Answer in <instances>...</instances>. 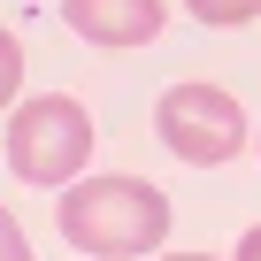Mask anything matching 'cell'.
<instances>
[{
  "label": "cell",
  "mask_w": 261,
  "mask_h": 261,
  "mask_svg": "<svg viewBox=\"0 0 261 261\" xmlns=\"http://www.w3.org/2000/svg\"><path fill=\"white\" fill-rule=\"evenodd\" d=\"M62 238L92 261H130L169 238V200L146 177H77L62 192Z\"/></svg>",
  "instance_id": "1"
},
{
  "label": "cell",
  "mask_w": 261,
  "mask_h": 261,
  "mask_svg": "<svg viewBox=\"0 0 261 261\" xmlns=\"http://www.w3.org/2000/svg\"><path fill=\"white\" fill-rule=\"evenodd\" d=\"M92 162V115L69 92H31L8 115V169L23 185H69Z\"/></svg>",
  "instance_id": "2"
},
{
  "label": "cell",
  "mask_w": 261,
  "mask_h": 261,
  "mask_svg": "<svg viewBox=\"0 0 261 261\" xmlns=\"http://www.w3.org/2000/svg\"><path fill=\"white\" fill-rule=\"evenodd\" d=\"M154 130H162V146L192 169H215L246 146V115L223 85H169L154 100Z\"/></svg>",
  "instance_id": "3"
},
{
  "label": "cell",
  "mask_w": 261,
  "mask_h": 261,
  "mask_svg": "<svg viewBox=\"0 0 261 261\" xmlns=\"http://www.w3.org/2000/svg\"><path fill=\"white\" fill-rule=\"evenodd\" d=\"M62 23L100 54H130L162 39V0H62Z\"/></svg>",
  "instance_id": "4"
},
{
  "label": "cell",
  "mask_w": 261,
  "mask_h": 261,
  "mask_svg": "<svg viewBox=\"0 0 261 261\" xmlns=\"http://www.w3.org/2000/svg\"><path fill=\"white\" fill-rule=\"evenodd\" d=\"M16 92H23V46L16 31H0V108H16Z\"/></svg>",
  "instance_id": "5"
},
{
  "label": "cell",
  "mask_w": 261,
  "mask_h": 261,
  "mask_svg": "<svg viewBox=\"0 0 261 261\" xmlns=\"http://www.w3.org/2000/svg\"><path fill=\"white\" fill-rule=\"evenodd\" d=\"M185 8H192L200 23H253L261 0H185Z\"/></svg>",
  "instance_id": "6"
},
{
  "label": "cell",
  "mask_w": 261,
  "mask_h": 261,
  "mask_svg": "<svg viewBox=\"0 0 261 261\" xmlns=\"http://www.w3.org/2000/svg\"><path fill=\"white\" fill-rule=\"evenodd\" d=\"M0 261H31V246H23V230H16L8 207H0Z\"/></svg>",
  "instance_id": "7"
},
{
  "label": "cell",
  "mask_w": 261,
  "mask_h": 261,
  "mask_svg": "<svg viewBox=\"0 0 261 261\" xmlns=\"http://www.w3.org/2000/svg\"><path fill=\"white\" fill-rule=\"evenodd\" d=\"M238 261H261V223H253V230L238 238Z\"/></svg>",
  "instance_id": "8"
},
{
  "label": "cell",
  "mask_w": 261,
  "mask_h": 261,
  "mask_svg": "<svg viewBox=\"0 0 261 261\" xmlns=\"http://www.w3.org/2000/svg\"><path fill=\"white\" fill-rule=\"evenodd\" d=\"M162 261H215V253H162Z\"/></svg>",
  "instance_id": "9"
}]
</instances>
